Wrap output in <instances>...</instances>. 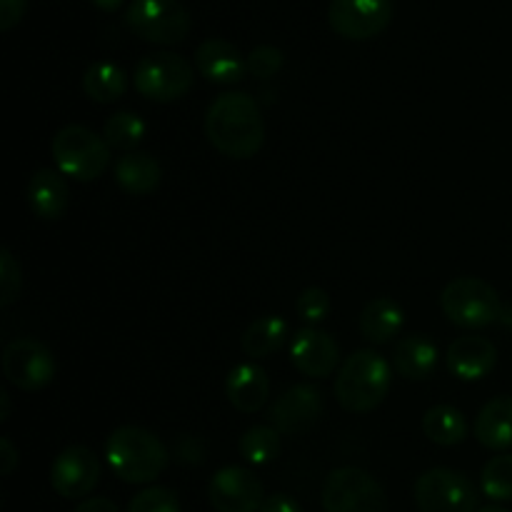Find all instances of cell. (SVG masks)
I'll list each match as a JSON object with an SVG mask.
<instances>
[{"mask_svg": "<svg viewBox=\"0 0 512 512\" xmlns=\"http://www.w3.org/2000/svg\"><path fill=\"white\" fill-rule=\"evenodd\" d=\"M205 135L218 153L248 160L265 143V120L253 95L230 90L218 95L205 113Z\"/></svg>", "mask_w": 512, "mask_h": 512, "instance_id": "6da1fadb", "label": "cell"}, {"mask_svg": "<svg viewBox=\"0 0 512 512\" xmlns=\"http://www.w3.org/2000/svg\"><path fill=\"white\" fill-rule=\"evenodd\" d=\"M105 458L110 470L130 485L153 483L168 468L170 460L163 440L138 425L115 428L105 443Z\"/></svg>", "mask_w": 512, "mask_h": 512, "instance_id": "7a4b0ae2", "label": "cell"}, {"mask_svg": "<svg viewBox=\"0 0 512 512\" xmlns=\"http://www.w3.org/2000/svg\"><path fill=\"white\" fill-rule=\"evenodd\" d=\"M393 383V368L375 350H355L343 360L335 378V400L348 413H370L388 395Z\"/></svg>", "mask_w": 512, "mask_h": 512, "instance_id": "3957f363", "label": "cell"}, {"mask_svg": "<svg viewBox=\"0 0 512 512\" xmlns=\"http://www.w3.org/2000/svg\"><path fill=\"white\" fill-rule=\"evenodd\" d=\"M50 150L60 173L78 183H93L110 165V145L105 138L78 123L60 128Z\"/></svg>", "mask_w": 512, "mask_h": 512, "instance_id": "277c9868", "label": "cell"}, {"mask_svg": "<svg viewBox=\"0 0 512 512\" xmlns=\"http://www.w3.org/2000/svg\"><path fill=\"white\" fill-rule=\"evenodd\" d=\"M440 308L450 323L468 330L488 328L503 315L498 290L473 275L450 280L440 295Z\"/></svg>", "mask_w": 512, "mask_h": 512, "instance_id": "5b68a950", "label": "cell"}, {"mask_svg": "<svg viewBox=\"0 0 512 512\" xmlns=\"http://www.w3.org/2000/svg\"><path fill=\"white\" fill-rule=\"evenodd\" d=\"M135 90L153 103H173L180 100L195 83V70L183 55L158 50L140 58L133 73Z\"/></svg>", "mask_w": 512, "mask_h": 512, "instance_id": "8992f818", "label": "cell"}, {"mask_svg": "<svg viewBox=\"0 0 512 512\" xmlns=\"http://www.w3.org/2000/svg\"><path fill=\"white\" fill-rule=\"evenodd\" d=\"M125 25L155 45H175L188 38L193 20L180 0H133L125 8Z\"/></svg>", "mask_w": 512, "mask_h": 512, "instance_id": "52a82bcc", "label": "cell"}, {"mask_svg": "<svg viewBox=\"0 0 512 512\" xmlns=\"http://www.w3.org/2000/svg\"><path fill=\"white\" fill-rule=\"evenodd\" d=\"M325 512H388V495L383 485L360 468H338L325 478Z\"/></svg>", "mask_w": 512, "mask_h": 512, "instance_id": "ba28073f", "label": "cell"}, {"mask_svg": "<svg viewBox=\"0 0 512 512\" xmlns=\"http://www.w3.org/2000/svg\"><path fill=\"white\" fill-rule=\"evenodd\" d=\"M415 503L420 512H478V485L453 468L425 470L415 483Z\"/></svg>", "mask_w": 512, "mask_h": 512, "instance_id": "9c48e42d", "label": "cell"}, {"mask_svg": "<svg viewBox=\"0 0 512 512\" xmlns=\"http://www.w3.org/2000/svg\"><path fill=\"white\" fill-rule=\"evenodd\" d=\"M3 373L10 385L25 393L48 388L58 373L55 355L35 338H15L3 350Z\"/></svg>", "mask_w": 512, "mask_h": 512, "instance_id": "30bf717a", "label": "cell"}, {"mask_svg": "<svg viewBox=\"0 0 512 512\" xmlns=\"http://www.w3.org/2000/svg\"><path fill=\"white\" fill-rule=\"evenodd\" d=\"M330 28L348 40H370L393 20V0H330Z\"/></svg>", "mask_w": 512, "mask_h": 512, "instance_id": "8fae6325", "label": "cell"}, {"mask_svg": "<svg viewBox=\"0 0 512 512\" xmlns=\"http://www.w3.org/2000/svg\"><path fill=\"white\" fill-rule=\"evenodd\" d=\"M208 498L218 512H260L265 503V490L253 470L243 465H228L213 475Z\"/></svg>", "mask_w": 512, "mask_h": 512, "instance_id": "7c38bea8", "label": "cell"}, {"mask_svg": "<svg viewBox=\"0 0 512 512\" xmlns=\"http://www.w3.org/2000/svg\"><path fill=\"white\" fill-rule=\"evenodd\" d=\"M100 483V460L85 445H70L50 468V485L60 498L80 500L88 498Z\"/></svg>", "mask_w": 512, "mask_h": 512, "instance_id": "4fadbf2b", "label": "cell"}, {"mask_svg": "<svg viewBox=\"0 0 512 512\" xmlns=\"http://www.w3.org/2000/svg\"><path fill=\"white\" fill-rule=\"evenodd\" d=\"M323 415V395L313 385H293L270 408V423L285 435L305 433Z\"/></svg>", "mask_w": 512, "mask_h": 512, "instance_id": "5bb4252c", "label": "cell"}, {"mask_svg": "<svg viewBox=\"0 0 512 512\" xmlns=\"http://www.w3.org/2000/svg\"><path fill=\"white\" fill-rule=\"evenodd\" d=\"M290 360L308 378H330L340 363V345L320 328H303L290 345Z\"/></svg>", "mask_w": 512, "mask_h": 512, "instance_id": "9a60e30c", "label": "cell"}, {"mask_svg": "<svg viewBox=\"0 0 512 512\" xmlns=\"http://www.w3.org/2000/svg\"><path fill=\"white\" fill-rule=\"evenodd\" d=\"M445 363L455 378L465 380V383H475V380L488 378L498 365V348L490 343L488 338L480 335H463V338L453 340L445 353Z\"/></svg>", "mask_w": 512, "mask_h": 512, "instance_id": "2e32d148", "label": "cell"}, {"mask_svg": "<svg viewBox=\"0 0 512 512\" xmlns=\"http://www.w3.org/2000/svg\"><path fill=\"white\" fill-rule=\"evenodd\" d=\"M195 68L215 85H235L248 73V63L233 43L223 38H208L195 50Z\"/></svg>", "mask_w": 512, "mask_h": 512, "instance_id": "e0dca14e", "label": "cell"}, {"mask_svg": "<svg viewBox=\"0 0 512 512\" xmlns=\"http://www.w3.org/2000/svg\"><path fill=\"white\" fill-rule=\"evenodd\" d=\"M270 395L268 373L258 363H240L225 378V398L240 413H258Z\"/></svg>", "mask_w": 512, "mask_h": 512, "instance_id": "ac0fdd59", "label": "cell"}, {"mask_svg": "<svg viewBox=\"0 0 512 512\" xmlns=\"http://www.w3.org/2000/svg\"><path fill=\"white\" fill-rule=\"evenodd\" d=\"M68 183L60 170L40 168L35 170L28 183V205L35 218L55 223L68 210Z\"/></svg>", "mask_w": 512, "mask_h": 512, "instance_id": "d6986e66", "label": "cell"}, {"mask_svg": "<svg viewBox=\"0 0 512 512\" xmlns=\"http://www.w3.org/2000/svg\"><path fill=\"white\" fill-rule=\"evenodd\" d=\"M473 433L483 448L503 453L512 448V395H498L480 408Z\"/></svg>", "mask_w": 512, "mask_h": 512, "instance_id": "ffe728a7", "label": "cell"}, {"mask_svg": "<svg viewBox=\"0 0 512 512\" xmlns=\"http://www.w3.org/2000/svg\"><path fill=\"white\" fill-rule=\"evenodd\" d=\"M438 345L430 335H408L393 350V370L405 380H428L438 368Z\"/></svg>", "mask_w": 512, "mask_h": 512, "instance_id": "44dd1931", "label": "cell"}, {"mask_svg": "<svg viewBox=\"0 0 512 512\" xmlns=\"http://www.w3.org/2000/svg\"><path fill=\"white\" fill-rule=\"evenodd\" d=\"M115 183L128 195H150L160 188L163 168L150 153H125L115 163Z\"/></svg>", "mask_w": 512, "mask_h": 512, "instance_id": "7402d4cb", "label": "cell"}, {"mask_svg": "<svg viewBox=\"0 0 512 512\" xmlns=\"http://www.w3.org/2000/svg\"><path fill=\"white\" fill-rule=\"evenodd\" d=\"M405 313L393 298H373L360 313V333L368 343L385 345L403 330Z\"/></svg>", "mask_w": 512, "mask_h": 512, "instance_id": "603a6c76", "label": "cell"}, {"mask_svg": "<svg viewBox=\"0 0 512 512\" xmlns=\"http://www.w3.org/2000/svg\"><path fill=\"white\" fill-rule=\"evenodd\" d=\"M285 338H288V325L278 315H265V318L253 320L248 325V330L240 338V348L248 358L260 360L268 358V355L278 353L283 348Z\"/></svg>", "mask_w": 512, "mask_h": 512, "instance_id": "cb8c5ba5", "label": "cell"}, {"mask_svg": "<svg viewBox=\"0 0 512 512\" xmlns=\"http://www.w3.org/2000/svg\"><path fill=\"white\" fill-rule=\"evenodd\" d=\"M83 90L93 103H115L128 90V75L110 60H98L83 73Z\"/></svg>", "mask_w": 512, "mask_h": 512, "instance_id": "d4e9b609", "label": "cell"}, {"mask_svg": "<svg viewBox=\"0 0 512 512\" xmlns=\"http://www.w3.org/2000/svg\"><path fill=\"white\" fill-rule=\"evenodd\" d=\"M423 433L430 443L453 448L468 438V423H465V415L453 405H433L423 415Z\"/></svg>", "mask_w": 512, "mask_h": 512, "instance_id": "484cf974", "label": "cell"}, {"mask_svg": "<svg viewBox=\"0 0 512 512\" xmlns=\"http://www.w3.org/2000/svg\"><path fill=\"white\" fill-rule=\"evenodd\" d=\"M280 430L273 425H253L238 440V450L250 465H268L280 455Z\"/></svg>", "mask_w": 512, "mask_h": 512, "instance_id": "4316f807", "label": "cell"}, {"mask_svg": "<svg viewBox=\"0 0 512 512\" xmlns=\"http://www.w3.org/2000/svg\"><path fill=\"white\" fill-rule=\"evenodd\" d=\"M103 138L115 150H133L145 138V123L130 110L110 115L103 125Z\"/></svg>", "mask_w": 512, "mask_h": 512, "instance_id": "83f0119b", "label": "cell"}, {"mask_svg": "<svg viewBox=\"0 0 512 512\" xmlns=\"http://www.w3.org/2000/svg\"><path fill=\"white\" fill-rule=\"evenodd\" d=\"M480 488L485 498L495 503H508L512 500V455L500 453L485 463L483 475H480Z\"/></svg>", "mask_w": 512, "mask_h": 512, "instance_id": "f1b7e54d", "label": "cell"}, {"mask_svg": "<svg viewBox=\"0 0 512 512\" xmlns=\"http://www.w3.org/2000/svg\"><path fill=\"white\" fill-rule=\"evenodd\" d=\"M128 512H180V500L175 490L163 488V485H153L145 488L130 500Z\"/></svg>", "mask_w": 512, "mask_h": 512, "instance_id": "f546056e", "label": "cell"}, {"mask_svg": "<svg viewBox=\"0 0 512 512\" xmlns=\"http://www.w3.org/2000/svg\"><path fill=\"white\" fill-rule=\"evenodd\" d=\"M20 288H23L20 263L8 248H3L0 253V308H10L18 300Z\"/></svg>", "mask_w": 512, "mask_h": 512, "instance_id": "4dcf8cb0", "label": "cell"}, {"mask_svg": "<svg viewBox=\"0 0 512 512\" xmlns=\"http://www.w3.org/2000/svg\"><path fill=\"white\" fill-rule=\"evenodd\" d=\"M295 310H298L300 320H305V323L313 328V325L323 323L330 315V295L325 293L323 288H305L303 293L298 295Z\"/></svg>", "mask_w": 512, "mask_h": 512, "instance_id": "1f68e13d", "label": "cell"}, {"mask_svg": "<svg viewBox=\"0 0 512 512\" xmlns=\"http://www.w3.org/2000/svg\"><path fill=\"white\" fill-rule=\"evenodd\" d=\"M248 63V73L258 80H270L273 75H278V70L283 68V53L275 45H258V48L250 50V55L245 58Z\"/></svg>", "mask_w": 512, "mask_h": 512, "instance_id": "d6a6232c", "label": "cell"}, {"mask_svg": "<svg viewBox=\"0 0 512 512\" xmlns=\"http://www.w3.org/2000/svg\"><path fill=\"white\" fill-rule=\"evenodd\" d=\"M28 0H0V30L8 33L23 20Z\"/></svg>", "mask_w": 512, "mask_h": 512, "instance_id": "836d02e7", "label": "cell"}, {"mask_svg": "<svg viewBox=\"0 0 512 512\" xmlns=\"http://www.w3.org/2000/svg\"><path fill=\"white\" fill-rule=\"evenodd\" d=\"M260 512H303V508L298 505V500L288 493H275L268 495L263 503Z\"/></svg>", "mask_w": 512, "mask_h": 512, "instance_id": "e575fe53", "label": "cell"}, {"mask_svg": "<svg viewBox=\"0 0 512 512\" xmlns=\"http://www.w3.org/2000/svg\"><path fill=\"white\" fill-rule=\"evenodd\" d=\"M18 463H20V453L15 450L13 440L0 438V473L8 478V475H13V470L18 468Z\"/></svg>", "mask_w": 512, "mask_h": 512, "instance_id": "d590c367", "label": "cell"}, {"mask_svg": "<svg viewBox=\"0 0 512 512\" xmlns=\"http://www.w3.org/2000/svg\"><path fill=\"white\" fill-rule=\"evenodd\" d=\"M73 512H120L118 505L108 498H88L78 505Z\"/></svg>", "mask_w": 512, "mask_h": 512, "instance_id": "8d00e7d4", "label": "cell"}, {"mask_svg": "<svg viewBox=\"0 0 512 512\" xmlns=\"http://www.w3.org/2000/svg\"><path fill=\"white\" fill-rule=\"evenodd\" d=\"M90 3H93L95 8L103 10V13H115V10H118L125 0H90Z\"/></svg>", "mask_w": 512, "mask_h": 512, "instance_id": "74e56055", "label": "cell"}, {"mask_svg": "<svg viewBox=\"0 0 512 512\" xmlns=\"http://www.w3.org/2000/svg\"><path fill=\"white\" fill-rule=\"evenodd\" d=\"M0 405H3V413H0V420H8L10 418V395L5 390H0Z\"/></svg>", "mask_w": 512, "mask_h": 512, "instance_id": "f35d334b", "label": "cell"}, {"mask_svg": "<svg viewBox=\"0 0 512 512\" xmlns=\"http://www.w3.org/2000/svg\"><path fill=\"white\" fill-rule=\"evenodd\" d=\"M478 512H510V510L500 508V505H485V508H478Z\"/></svg>", "mask_w": 512, "mask_h": 512, "instance_id": "ab89813d", "label": "cell"}]
</instances>
